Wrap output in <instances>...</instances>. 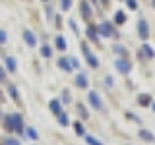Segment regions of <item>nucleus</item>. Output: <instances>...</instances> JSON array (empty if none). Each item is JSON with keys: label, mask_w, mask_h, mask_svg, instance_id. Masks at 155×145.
I'll list each match as a JSON object with an SVG mask.
<instances>
[{"label": "nucleus", "mask_w": 155, "mask_h": 145, "mask_svg": "<svg viewBox=\"0 0 155 145\" xmlns=\"http://www.w3.org/2000/svg\"><path fill=\"white\" fill-rule=\"evenodd\" d=\"M149 103H151V97L149 95H140V105L142 106H147Z\"/></svg>", "instance_id": "14"}, {"label": "nucleus", "mask_w": 155, "mask_h": 145, "mask_svg": "<svg viewBox=\"0 0 155 145\" xmlns=\"http://www.w3.org/2000/svg\"><path fill=\"white\" fill-rule=\"evenodd\" d=\"M116 70H118L120 74H128V72H130V64L126 60H122V58H118V60H116Z\"/></svg>", "instance_id": "3"}, {"label": "nucleus", "mask_w": 155, "mask_h": 145, "mask_svg": "<svg viewBox=\"0 0 155 145\" xmlns=\"http://www.w3.org/2000/svg\"><path fill=\"white\" fill-rule=\"evenodd\" d=\"M140 137L143 139V141H153V134L151 132H147V130H142V132H140Z\"/></svg>", "instance_id": "11"}, {"label": "nucleus", "mask_w": 155, "mask_h": 145, "mask_svg": "<svg viewBox=\"0 0 155 145\" xmlns=\"http://www.w3.org/2000/svg\"><path fill=\"white\" fill-rule=\"evenodd\" d=\"M74 130H76V134H80V135H85V132H84V126H81L80 122H76V124H74Z\"/></svg>", "instance_id": "23"}, {"label": "nucleus", "mask_w": 155, "mask_h": 145, "mask_svg": "<svg viewBox=\"0 0 155 145\" xmlns=\"http://www.w3.org/2000/svg\"><path fill=\"white\" fill-rule=\"evenodd\" d=\"M70 66H72V68H78L80 64H78V60H74V58H70Z\"/></svg>", "instance_id": "31"}, {"label": "nucleus", "mask_w": 155, "mask_h": 145, "mask_svg": "<svg viewBox=\"0 0 155 145\" xmlns=\"http://www.w3.org/2000/svg\"><path fill=\"white\" fill-rule=\"evenodd\" d=\"M8 93L12 95V99H16V101H18V91H16V87H14V85H10V87H8Z\"/></svg>", "instance_id": "25"}, {"label": "nucleus", "mask_w": 155, "mask_h": 145, "mask_svg": "<svg viewBox=\"0 0 155 145\" xmlns=\"http://www.w3.org/2000/svg\"><path fill=\"white\" fill-rule=\"evenodd\" d=\"M87 37H89V39H93V41L97 39V31H95L93 27H89V29H87Z\"/></svg>", "instance_id": "28"}, {"label": "nucleus", "mask_w": 155, "mask_h": 145, "mask_svg": "<svg viewBox=\"0 0 155 145\" xmlns=\"http://www.w3.org/2000/svg\"><path fill=\"white\" fill-rule=\"evenodd\" d=\"M58 66L62 68V70H66V72H70L72 70V66H70V62L66 60V58H60V60H58Z\"/></svg>", "instance_id": "13"}, {"label": "nucleus", "mask_w": 155, "mask_h": 145, "mask_svg": "<svg viewBox=\"0 0 155 145\" xmlns=\"http://www.w3.org/2000/svg\"><path fill=\"white\" fill-rule=\"evenodd\" d=\"M81 14H84V18H89L91 10H89V6H87V2H81Z\"/></svg>", "instance_id": "16"}, {"label": "nucleus", "mask_w": 155, "mask_h": 145, "mask_svg": "<svg viewBox=\"0 0 155 145\" xmlns=\"http://www.w3.org/2000/svg\"><path fill=\"white\" fill-rule=\"evenodd\" d=\"M2 145H19V141H18V139H14V137H6L2 141Z\"/></svg>", "instance_id": "19"}, {"label": "nucleus", "mask_w": 155, "mask_h": 145, "mask_svg": "<svg viewBox=\"0 0 155 145\" xmlns=\"http://www.w3.org/2000/svg\"><path fill=\"white\" fill-rule=\"evenodd\" d=\"M84 137H85V141H87V145H103V143H101V141H97L95 137H91V135H84Z\"/></svg>", "instance_id": "17"}, {"label": "nucleus", "mask_w": 155, "mask_h": 145, "mask_svg": "<svg viewBox=\"0 0 155 145\" xmlns=\"http://www.w3.org/2000/svg\"><path fill=\"white\" fill-rule=\"evenodd\" d=\"M78 112H80V116H81V118H84V120L87 118V110H85V108H84V106H81V105H78Z\"/></svg>", "instance_id": "26"}, {"label": "nucleus", "mask_w": 155, "mask_h": 145, "mask_svg": "<svg viewBox=\"0 0 155 145\" xmlns=\"http://www.w3.org/2000/svg\"><path fill=\"white\" fill-rule=\"evenodd\" d=\"M116 48V52H124V54H126V48H122V47H114Z\"/></svg>", "instance_id": "33"}, {"label": "nucleus", "mask_w": 155, "mask_h": 145, "mask_svg": "<svg viewBox=\"0 0 155 145\" xmlns=\"http://www.w3.org/2000/svg\"><path fill=\"white\" fill-rule=\"evenodd\" d=\"M23 39H25V43H27L29 47H35V45H37V39H35V35H33L29 29H25V31H23Z\"/></svg>", "instance_id": "6"}, {"label": "nucleus", "mask_w": 155, "mask_h": 145, "mask_svg": "<svg viewBox=\"0 0 155 145\" xmlns=\"http://www.w3.org/2000/svg\"><path fill=\"white\" fill-rule=\"evenodd\" d=\"M142 50L145 52V54H147V58H155V50L147 45V43H143V45H142Z\"/></svg>", "instance_id": "10"}, {"label": "nucleus", "mask_w": 155, "mask_h": 145, "mask_svg": "<svg viewBox=\"0 0 155 145\" xmlns=\"http://www.w3.org/2000/svg\"><path fill=\"white\" fill-rule=\"evenodd\" d=\"M41 54H43V56H45V58H48V56H51V54H52V50H51V47H47V45H45V47H41Z\"/></svg>", "instance_id": "18"}, {"label": "nucleus", "mask_w": 155, "mask_h": 145, "mask_svg": "<svg viewBox=\"0 0 155 145\" xmlns=\"http://www.w3.org/2000/svg\"><path fill=\"white\" fill-rule=\"evenodd\" d=\"M6 41H8L6 31H2V29H0V45H6Z\"/></svg>", "instance_id": "27"}, {"label": "nucleus", "mask_w": 155, "mask_h": 145, "mask_svg": "<svg viewBox=\"0 0 155 145\" xmlns=\"http://www.w3.org/2000/svg\"><path fill=\"white\" fill-rule=\"evenodd\" d=\"M4 79H6V70L0 66V81H4Z\"/></svg>", "instance_id": "29"}, {"label": "nucleus", "mask_w": 155, "mask_h": 145, "mask_svg": "<svg viewBox=\"0 0 155 145\" xmlns=\"http://www.w3.org/2000/svg\"><path fill=\"white\" fill-rule=\"evenodd\" d=\"M126 2H128L130 8H136V0H126Z\"/></svg>", "instance_id": "32"}, {"label": "nucleus", "mask_w": 155, "mask_h": 145, "mask_svg": "<svg viewBox=\"0 0 155 145\" xmlns=\"http://www.w3.org/2000/svg\"><path fill=\"white\" fill-rule=\"evenodd\" d=\"M81 48H84V52H85V56H87V62H89V66H93V68H97V66H99V60H97V58H95L93 54H91L89 50H87V47L84 45Z\"/></svg>", "instance_id": "7"}, {"label": "nucleus", "mask_w": 155, "mask_h": 145, "mask_svg": "<svg viewBox=\"0 0 155 145\" xmlns=\"http://www.w3.org/2000/svg\"><path fill=\"white\" fill-rule=\"evenodd\" d=\"M76 83H78V87H81V89H87V77H85V74H78L76 76Z\"/></svg>", "instance_id": "8"}, {"label": "nucleus", "mask_w": 155, "mask_h": 145, "mask_svg": "<svg viewBox=\"0 0 155 145\" xmlns=\"http://www.w3.org/2000/svg\"><path fill=\"white\" fill-rule=\"evenodd\" d=\"M51 110L54 114H60L62 112V108H60V101H51Z\"/></svg>", "instance_id": "12"}, {"label": "nucleus", "mask_w": 155, "mask_h": 145, "mask_svg": "<svg viewBox=\"0 0 155 145\" xmlns=\"http://www.w3.org/2000/svg\"><path fill=\"white\" fill-rule=\"evenodd\" d=\"M58 122H60L62 126H68V116L64 112H60V114H58Z\"/></svg>", "instance_id": "21"}, {"label": "nucleus", "mask_w": 155, "mask_h": 145, "mask_svg": "<svg viewBox=\"0 0 155 145\" xmlns=\"http://www.w3.org/2000/svg\"><path fill=\"white\" fill-rule=\"evenodd\" d=\"M99 33L103 37H110V35H113V25H110V23H101V25H99Z\"/></svg>", "instance_id": "5"}, {"label": "nucleus", "mask_w": 155, "mask_h": 145, "mask_svg": "<svg viewBox=\"0 0 155 145\" xmlns=\"http://www.w3.org/2000/svg\"><path fill=\"white\" fill-rule=\"evenodd\" d=\"M56 47L60 48V50H66V41H64V37H56Z\"/></svg>", "instance_id": "15"}, {"label": "nucleus", "mask_w": 155, "mask_h": 145, "mask_svg": "<svg viewBox=\"0 0 155 145\" xmlns=\"http://www.w3.org/2000/svg\"><path fill=\"white\" fill-rule=\"evenodd\" d=\"M25 134H27V137H31V139H37V137H39L37 132H35L33 128H27V130H25Z\"/></svg>", "instance_id": "22"}, {"label": "nucleus", "mask_w": 155, "mask_h": 145, "mask_svg": "<svg viewBox=\"0 0 155 145\" xmlns=\"http://www.w3.org/2000/svg\"><path fill=\"white\" fill-rule=\"evenodd\" d=\"M45 2H47V0H45Z\"/></svg>", "instance_id": "36"}, {"label": "nucleus", "mask_w": 155, "mask_h": 145, "mask_svg": "<svg viewBox=\"0 0 155 145\" xmlns=\"http://www.w3.org/2000/svg\"><path fill=\"white\" fill-rule=\"evenodd\" d=\"M114 21L116 23H122V21H126V16L122 12H116V16H114Z\"/></svg>", "instance_id": "20"}, {"label": "nucleus", "mask_w": 155, "mask_h": 145, "mask_svg": "<svg viewBox=\"0 0 155 145\" xmlns=\"http://www.w3.org/2000/svg\"><path fill=\"white\" fill-rule=\"evenodd\" d=\"M60 6H62V10H70L72 8V0H60Z\"/></svg>", "instance_id": "24"}, {"label": "nucleus", "mask_w": 155, "mask_h": 145, "mask_svg": "<svg viewBox=\"0 0 155 145\" xmlns=\"http://www.w3.org/2000/svg\"><path fill=\"white\" fill-rule=\"evenodd\" d=\"M138 31H140V37H142L143 41H145V39H147V35H149V29H147V21H143V19H142V21L138 23Z\"/></svg>", "instance_id": "4"}, {"label": "nucleus", "mask_w": 155, "mask_h": 145, "mask_svg": "<svg viewBox=\"0 0 155 145\" xmlns=\"http://www.w3.org/2000/svg\"><path fill=\"white\" fill-rule=\"evenodd\" d=\"M153 6H155V0H153Z\"/></svg>", "instance_id": "35"}, {"label": "nucleus", "mask_w": 155, "mask_h": 145, "mask_svg": "<svg viewBox=\"0 0 155 145\" xmlns=\"http://www.w3.org/2000/svg\"><path fill=\"white\" fill-rule=\"evenodd\" d=\"M89 103H91V106H93V108H97V110H101L103 108V101H101V97L95 93V91H89Z\"/></svg>", "instance_id": "2"}, {"label": "nucleus", "mask_w": 155, "mask_h": 145, "mask_svg": "<svg viewBox=\"0 0 155 145\" xmlns=\"http://www.w3.org/2000/svg\"><path fill=\"white\" fill-rule=\"evenodd\" d=\"M6 68H8L10 72H12V74L18 70V64H16V60H14L12 56H8V58H6Z\"/></svg>", "instance_id": "9"}, {"label": "nucleus", "mask_w": 155, "mask_h": 145, "mask_svg": "<svg viewBox=\"0 0 155 145\" xmlns=\"http://www.w3.org/2000/svg\"><path fill=\"white\" fill-rule=\"evenodd\" d=\"M151 105H153V110H155V103H151Z\"/></svg>", "instance_id": "34"}, {"label": "nucleus", "mask_w": 155, "mask_h": 145, "mask_svg": "<svg viewBox=\"0 0 155 145\" xmlns=\"http://www.w3.org/2000/svg\"><path fill=\"white\" fill-rule=\"evenodd\" d=\"M4 126H6L8 132H18V134L23 132V122H21V116H19V114L8 116V118L4 120Z\"/></svg>", "instance_id": "1"}, {"label": "nucleus", "mask_w": 155, "mask_h": 145, "mask_svg": "<svg viewBox=\"0 0 155 145\" xmlns=\"http://www.w3.org/2000/svg\"><path fill=\"white\" fill-rule=\"evenodd\" d=\"M62 99H64V103H70V93L64 91V95H62Z\"/></svg>", "instance_id": "30"}]
</instances>
